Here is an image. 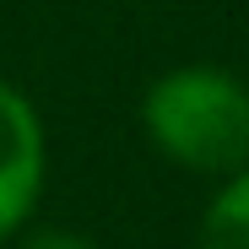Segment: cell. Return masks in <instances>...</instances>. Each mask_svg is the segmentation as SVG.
Returning <instances> with one entry per match:
<instances>
[{"label":"cell","mask_w":249,"mask_h":249,"mask_svg":"<svg viewBox=\"0 0 249 249\" xmlns=\"http://www.w3.org/2000/svg\"><path fill=\"white\" fill-rule=\"evenodd\" d=\"M141 119L157 152L195 174L249 168V87L233 71L184 65V71L157 76L141 103Z\"/></svg>","instance_id":"1"},{"label":"cell","mask_w":249,"mask_h":249,"mask_svg":"<svg viewBox=\"0 0 249 249\" xmlns=\"http://www.w3.org/2000/svg\"><path fill=\"white\" fill-rule=\"evenodd\" d=\"M22 249H98V244L81 233H65V228H44V233H27Z\"/></svg>","instance_id":"4"},{"label":"cell","mask_w":249,"mask_h":249,"mask_svg":"<svg viewBox=\"0 0 249 249\" xmlns=\"http://www.w3.org/2000/svg\"><path fill=\"white\" fill-rule=\"evenodd\" d=\"M44 190V124L33 103L0 81V238H11Z\"/></svg>","instance_id":"2"},{"label":"cell","mask_w":249,"mask_h":249,"mask_svg":"<svg viewBox=\"0 0 249 249\" xmlns=\"http://www.w3.org/2000/svg\"><path fill=\"white\" fill-rule=\"evenodd\" d=\"M200 249H249V168L233 174L217 190V200L206 206Z\"/></svg>","instance_id":"3"}]
</instances>
